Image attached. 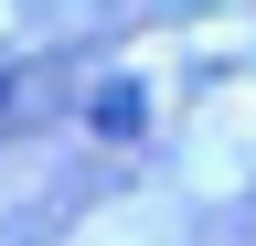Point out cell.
<instances>
[{
  "label": "cell",
  "instance_id": "obj_2",
  "mask_svg": "<svg viewBox=\"0 0 256 246\" xmlns=\"http://www.w3.org/2000/svg\"><path fill=\"white\" fill-rule=\"evenodd\" d=\"M96 129H107V139L139 129V86H128V75H118V86H96Z\"/></svg>",
  "mask_w": 256,
  "mask_h": 246
},
{
  "label": "cell",
  "instance_id": "obj_1",
  "mask_svg": "<svg viewBox=\"0 0 256 246\" xmlns=\"http://www.w3.org/2000/svg\"><path fill=\"white\" fill-rule=\"evenodd\" d=\"M64 107H75V54H22L0 75V150L32 139V129H54Z\"/></svg>",
  "mask_w": 256,
  "mask_h": 246
}]
</instances>
